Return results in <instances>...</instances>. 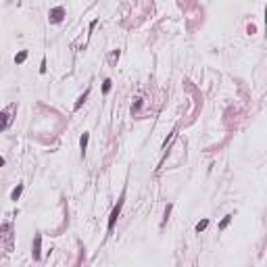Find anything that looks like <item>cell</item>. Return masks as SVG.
I'll list each match as a JSON object with an SVG mask.
<instances>
[{
    "label": "cell",
    "instance_id": "obj_11",
    "mask_svg": "<svg viewBox=\"0 0 267 267\" xmlns=\"http://www.w3.org/2000/svg\"><path fill=\"white\" fill-rule=\"evenodd\" d=\"M102 90H105V92H109V90H111V79H105V86H102Z\"/></svg>",
    "mask_w": 267,
    "mask_h": 267
},
{
    "label": "cell",
    "instance_id": "obj_10",
    "mask_svg": "<svg viewBox=\"0 0 267 267\" xmlns=\"http://www.w3.org/2000/svg\"><path fill=\"white\" fill-rule=\"evenodd\" d=\"M230 221H232V215H228V217H225V219L221 221V230H223V228H225V225H228Z\"/></svg>",
    "mask_w": 267,
    "mask_h": 267
},
{
    "label": "cell",
    "instance_id": "obj_6",
    "mask_svg": "<svg viewBox=\"0 0 267 267\" xmlns=\"http://www.w3.org/2000/svg\"><path fill=\"white\" fill-rule=\"evenodd\" d=\"M88 140H90V134H84V136L79 138V146H82V150H86V146H88Z\"/></svg>",
    "mask_w": 267,
    "mask_h": 267
},
{
    "label": "cell",
    "instance_id": "obj_5",
    "mask_svg": "<svg viewBox=\"0 0 267 267\" xmlns=\"http://www.w3.org/2000/svg\"><path fill=\"white\" fill-rule=\"evenodd\" d=\"M21 192H23V184H19V186H17V188L11 192V198H13V200H17V198L21 196Z\"/></svg>",
    "mask_w": 267,
    "mask_h": 267
},
{
    "label": "cell",
    "instance_id": "obj_3",
    "mask_svg": "<svg viewBox=\"0 0 267 267\" xmlns=\"http://www.w3.org/2000/svg\"><path fill=\"white\" fill-rule=\"evenodd\" d=\"M63 15H65L63 6H57V9H52V11H50V17H52V21H54V23H59V21L63 19Z\"/></svg>",
    "mask_w": 267,
    "mask_h": 267
},
{
    "label": "cell",
    "instance_id": "obj_8",
    "mask_svg": "<svg viewBox=\"0 0 267 267\" xmlns=\"http://www.w3.org/2000/svg\"><path fill=\"white\" fill-rule=\"evenodd\" d=\"M207 225H209V219H203V221H198V223H196V232H203Z\"/></svg>",
    "mask_w": 267,
    "mask_h": 267
},
{
    "label": "cell",
    "instance_id": "obj_9",
    "mask_svg": "<svg viewBox=\"0 0 267 267\" xmlns=\"http://www.w3.org/2000/svg\"><path fill=\"white\" fill-rule=\"evenodd\" d=\"M25 59H27V52H25V50H23V52H19V54L15 57V63H23V61H25Z\"/></svg>",
    "mask_w": 267,
    "mask_h": 267
},
{
    "label": "cell",
    "instance_id": "obj_12",
    "mask_svg": "<svg viewBox=\"0 0 267 267\" xmlns=\"http://www.w3.org/2000/svg\"><path fill=\"white\" fill-rule=\"evenodd\" d=\"M2 165H4V159H2V157H0V167H2Z\"/></svg>",
    "mask_w": 267,
    "mask_h": 267
},
{
    "label": "cell",
    "instance_id": "obj_4",
    "mask_svg": "<svg viewBox=\"0 0 267 267\" xmlns=\"http://www.w3.org/2000/svg\"><path fill=\"white\" fill-rule=\"evenodd\" d=\"M40 242H42V238H40V236H36V244H34V259H40Z\"/></svg>",
    "mask_w": 267,
    "mask_h": 267
},
{
    "label": "cell",
    "instance_id": "obj_1",
    "mask_svg": "<svg viewBox=\"0 0 267 267\" xmlns=\"http://www.w3.org/2000/svg\"><path fill=\"white\" fill-rule=\"evenodd\" d=\"M121 207H123V198L117 203V207L113 209V213H111V217H109V232L113 230V225H115V221H117V217H119V213H121Z\"/></svg>",
    "mask_w": 267,
    "mask_h": 267
},
{
    "label": "cell",
    "instance_id": "obj_2",
    "mask_svg": "<svg viewBox=\"0 0 267 267\" xmlns=\"http://www.w3.org/2000/svg\"><path fill=\"white\" fill-rule=\"evenodd\" d=\"M13 109H15V105H13V107H9L6 111H2V113H0V130H4V127L9 125V113H11Z\"/></svg>",
    "mask_w": 267,
    "mask_h": 267
},
{
    "label": "cell",
    "instance_id": "obj_7",
    "mask_svg": "<svg viewBox=\"0 0 267 267\" xmlns=\"http://www.w3.org/2000/svg\"><path fill=\"white\" fill-rule=\"evenodd\" d=\"M88 92H90V90H86V92H84V94H82V96H79V100H77V102H75V109H79V107H82V105H84V100H86V98H88Z\"/></svg>",
    "mask_w": 267,
    "mask_h": 267
}]
</instances>
